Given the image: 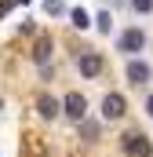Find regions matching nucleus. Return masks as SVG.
<instances>
[{
    "label": "nucleus",
    "mask_w": 153,
    "mask_h": 157,
    "mask_svg": "<svg viewBox=\"0 0 153 157\" xmlns=\"http://www.w3.org/2000/svg\"><path fill=\"white\" fill-rule=\"evenodd\" d=\"M58 106H62V113H66L69 121H84V117H88V99H84L80 91H69Z\"/></svg>",
    "instance_id": "7ed1b4c3"
},
{
    "label": "nucleus",
    "mask_w": 153,
    "mask_h": 157,
    "mask_svg": "<svg viewBox=\"0 0 153 157\" xmlns=\"http://www.w3.org/2000/svg\"><path fill=\"white\" fill-rule=\"evenodd\" d=\"M37 113H40V117H47V121H55L58 113H62V106H58V99H55V95H47V91H44V95L37 99Z\"/></svg>",
    "instance_id": "6e6552de"
},
{
    "label": "nucleus",
    "mask_w": 153,
    "mask_h": 157,
    "mask_svg": "<svg viewBox=\"0 0 153 157\" xmlns=\"http://www.w3.org/2000/svg\"><path fill=\"white\" fill-rule=\"evenodd\" d=\"M95 26H99V33H110V29H113V18H110V11H99Z\"/></svg>",
    "instance_id": "9b49d317"
},
{
    "label": "nucleus",
    "mask_w": 153,
    "mask_h": 157,
    "mask_svg": "<svg viewBox=\"0 0 153 157\" xmlns=\"http://www.w3.org/2000/svg\"><path fill=\"white\" fill-rule=\"evenodd\" d=\"M124 113H128L124 95H120V91H110V95L102 99V121H120Z\"/></svg>",
    "instance_id": "20e7f679"
},
{
    "label": "nucleus",
    "mask_w": 153,
    "mask_h": 157,
    "mask_svg": "<svg viewBox=\"0 0 153 157\" xmlns=\"http://www.w3.org/2000/svg\"><path fill=\"white\" fill-rule=\"evenodd\" d=\"M66 15L73 18L76 29H88V26H91V18H88V11H84V7H73V11H66Z\"/></svg>",
    "instance_id": "1a4fd4ad"
},
{
    "label": "nucleus",
    "mask_w": 153,
    "mask_h": 157,
    "mask_svg": "<svg viewBox=\"0 0 153 157\" xmlns=\"http://www.w3.org/2000/svg\"><path fill=\"white\" fill-rule=\"evenodd\" d=\"M51 51H55V44H51V37H40L37 44H33V51H29V59L37 62L40 70L47 66V59H51Z\"/></svg>",
    "instance_id": "0eeeda50"
},
{
    "label": "nucleus",
    "mask_w": 153,
    "mask_h": 157,
    "mask_svg": "<svg viewBox=\"0 0 153 157\" xmlns=\"http://www.w3.org/2000/svg\"><path fill=\"white\" fill-rule=\"evenodd\" d=\"M128 4H131L135 15H150V11H153V0H128Z\"/></svg>",
    "instance_id": "f8f14e48"
},
{
    "label": "nucleus",
    "mask_w": 153,
    "mask_h": 157,
    "mask_svg": "<svg viewBox=\"0 0 153 157\" xmlns=\"http://www.w3.org/2000/svg\"><path fill=\"white\" fill-rule=\"evenodd\" d=\"M124 154L128 157H150L153 154V146H150V139L142 135V132H124Z\"/></svg>",
    "instance_id": "f257e3e1"
},
{
    "label": "nucleus",
    "mask_w": 153,
    "mask_h": 157,
    "mask_svg": "<svg viewBox=\"0 0 153 157\" xmlns=\"http://www.w3.org/2000/svg\"><path fill=\"white\" fill-rule=\"evenodd\" d=\"M102 66H106V62H102V55H99V51H84V55H76V70H80L84 77H99V73H102Z\"/></svg>",
    "instance_id": "39448f33"
},
{
    "label": "nucleus",
    "mask_w": 153,
    "mask_h": 157,
    "mask_svg": "<svg viewBox=\"0 0 153 157\" xmlns=\"http://www.w3.org/2000/svg\"><path fill=\"white\" fill-rule=\"evenodd\" d=\"M146 113H150V117H153V95H150V99H146Z\"/></svg>",
    "instance_id": "2eb2a0df"
},
{
    "label": "nucleus",
    "mask_w": 153,
    "mask_h": 157,
    "mask_svg": "<svg viewBox=\"0 0 153 157\" xmlns=\"http://www.w3.org/2000/svg\"><path fill=\"white\" fill-rule=\"evenodd\" d=\"M76 124H80V132H84V139H88V143H95V139H99V124H91V121H76Z\"/></svg>",
    "instance_id": "9d476101"
},
{
    "label": "nucleus",
    "mask_w": 153,
    "mask_h": 157,
    "mask_svg": "<svg viewBox=\"0 0 153 157\" xmlns=\"http://www.w3.org/2000/svg\"><path fill=\"white\" fill-rule=\"evenodd\" d=\"M117 48L124 51V55H139L142 48H146V33L139 29V26H131V29H124L120 40H117Z\"/></svg>",
    "instance_id": "f03ea898"
},
{
    "label": "nucleus",
    "mask_w": 153,
    "mask_h": 157,
    "mask_svg": "<svg viewBox=\"0 0 153 157\" xmlns=\"http://www.w3.org/2000/svg\"><path fill=\"white\" fill-rule=\"evenodd\" d=\"M44 11L47 15H66V4L62 0H44Z\"/></svg>",
    "instance_id": "ddd939ff"
},
{
    "label": "nucleus",
    "mask_w": 153,
    "mask_h": 157,
    "mask_svg": "<svg viewBox=\"0 0 153 157\" xmlns=\"http://www.w3.org/2000/svg\"><path fill=\"white\" fill-rule=\"evenodd\" d=\"M11 4H15V0H4V4H0V18H4V15L11 11Z\"/></svg>",
    "instance_id": "4468645a"
},
{
    "label": "nucleus",
    "mask_w": 153,
    "mask_h": 157,
    "mask_svg": "<svg viewBox=\"0 0 153 157\" xmlns=\"http://www.w3.org/2000/svg\"><path fill=\"white\" fill-rule=\"evenodd\" d=\"M124 73H128V84H135V88H139V84H150V77H153V70L142 62V59H131Z\"/></svg>",
    "instance_id": "423d86ee"
},
{
    "label": "nucleus",
    "mask_w": 153,
    "mask_h": 157,
    "mask_svg": "<svg viewBox=\"0 0 153 157\" xmlns=\"http://www.w3.org/2000/svg\"><path fill=\"white\" fill-rule=\"evenodd\" d=\"M0 106H4V102H0Z\"/></svg>",
    "instance_id": "dca6fc26"
}]
</instances>
